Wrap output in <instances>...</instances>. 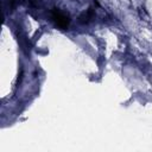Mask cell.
I'll return each instance as SVG.
<instances>
[{"label": "cell", "mask_w": 152, "mask_h": 152, "mask_svg": "<svg viewBox=\"0 0 152 152\" xmlns=\"http://www.w3.org/2000/svg\"><path fill=\"white\" fill-rule=\"evenodd\" d=\"M53 19H55V21L57 23L58 26H61V27H66L68 26L69 20H68V17H65L64 14H62L59 12H55Z\"/></svg>", "instance_id": "1"}]
</instances>
